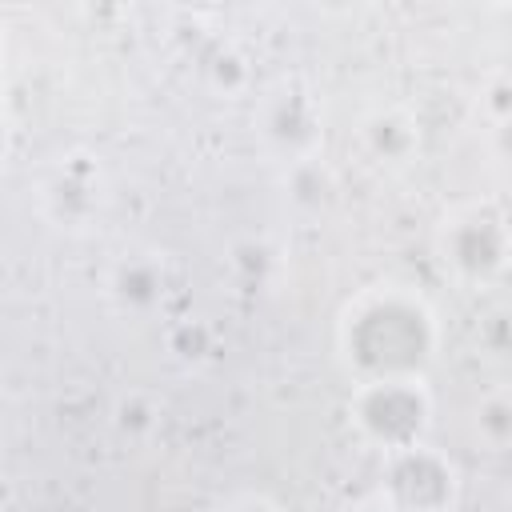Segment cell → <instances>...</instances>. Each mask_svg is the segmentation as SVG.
Masks as SVG:
<instances>
[{"label":"cell","instance_id":"cell-3","mask_svg":"<svg viewBox=\"0 0 512 512\" xmlns=\"http://www.w3.org/2000/svg\"><path fill=\"white\" fill-rule=\"evenodd\" d=\"M388 456H392L388 492L396 512H448L456 492V472L444 456L428 452L424 444H412Z\"/></svg>","mask_w":512,"mask_h":512},{"label":"cell","instance_id":"cell-1","mask_svg":"<svg viewBox=\"0 0 512 512\" xmlns=\"http://www.w3.org/2000/svg\"><path fill=\"white\" fill-rule=\"evenodd\" d=\"M348 360L368 380H420L436 348L432 312L404 292H380L364 300L344 324Z\"/></svg>","mask_w":512,"mask_h":512},{"label":"cell","instance_id":"cell-2","mask_svg":"<svg viewBox=\"0 0 512 512\" xmlns=\"http://www.w3.org/2000/svg\"><path fill=\"white\" fill-rule=\"evenodd\" d=\"M356 424L384 452L420 444L428 428V396L420 380H368L356 388Z\"/></svg>","mask_w":512,"mask_h":512},{"label":"cell","instance_id":"cell-4","mask_svg":"<svg viewBox=\"0 0 512 512\" xmlns=\"http://www.w3.org/2000/svg\"><path fill=\"white\" fill-rule=\"evenodd\" d=\"M444 264H452L464 280H488L504 268L508 256V232H504V216L496 212H468L456 216L444 228Z\"/></svg>","mask_w":512,"mask_h":512},{"label":"cell","instance_id":"cell-5","mask_svg":"<svg viewBox=\"0 0 512 512\" xmlns=\"http://www.w3.org/2000/svg\"><path fill=\"white\" fill-rule=\"evenodd\" d=\"M112 292L132 304V308H148L164 296V272L148 260H132V264H120L116 280H112Z\"/></svg>","mask_w":512,"mask_h":512},{"label":"cell","instance_id":"cell-7","mask_svg":"<svg viewBox=\"0 0 512 512\" xmlns=\"http://www.w3.org/2000/svg\"><path fill=\"white\" fill-rule=\"evenodd\" d=\"M228 512H272V508H256V504H248V508H228Z\"/></svg>","mask_w":512,"mask_h":512},{"label":"cell","instance_id":"cell-6","mask_svg":"<svg viewBox=\"0 0 512 512\" xmlns=\"http://www.w3.org/2000/svg\"><path fill=\"white\" fill-rule=\"evenodd\" d=\"M480 428H484V436L492 444H504L508 440V404H504V396H492L480 408Z\"/></svg>","mask_w":512,"mask_h":512}]
</instances>
